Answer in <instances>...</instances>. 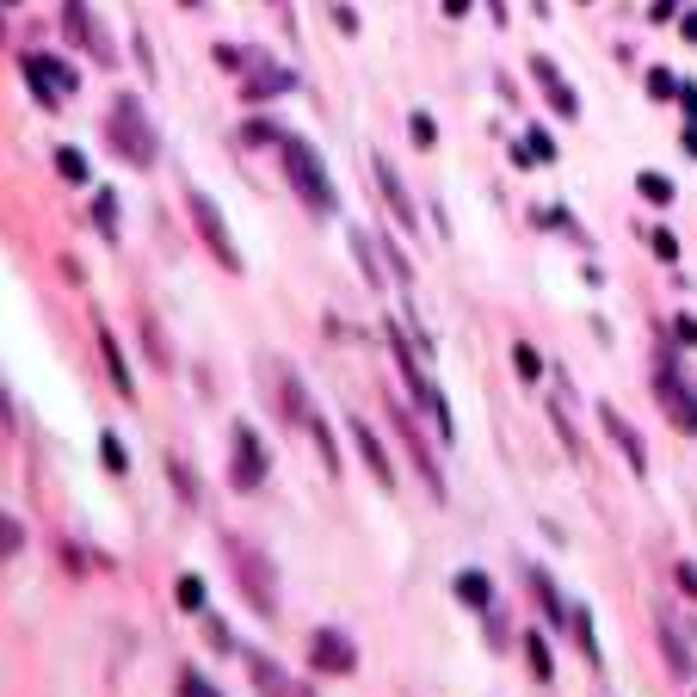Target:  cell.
Instances as JSON below:
<instances>
[{"label": "cell", "instance_id": "obj_8", "mask_svg": "<svg viewBox=\"0 0 697 697\" xmlns=\"http://www.w3.org/2000/svg\"><path fill=\"white\" fill-rule=\"evenodd\" d=\"M352 445H358V457H364V463H371L377 488H389V494H395V463H389V451L377 445V432L364 426V420H352Z\"/></svg>", "mask_w": 697, "mask_h": 697}, {"label": "cell", "instance_id": "obj_17", "mask_svg": "<svg viewBox=\"0 0 697 697\" xmlns=\"http://www.w3.org/2000/svg\"><path fill=\"white\" fill-rule=\"evenodd\" d=\"M19 549H25V525L13 512H0V556H19Z\"/></svg>", "mask_w": 697, "mask_h": 697}, {"label": "cell", "instance_id": "obj_6", "mask_svg": "<svg viewBox=\"0 0 697 697\" xmlns=\"http://www.w3.org/2000/svg\"><path fill=\"white\" fill-rule=\"evenodd\" d=\"M229 482L241 494H253L266 482V445H260V432L253 426H235V463H229Z\"/></svg>", "mask_w": 697, "mask_h": 697}, {"label": "cell", "instance_id": "obj_18", "mask_svg": "<svg viewBox=\"0 0 697 697\" xmlns=\"http://www.w3.org/2000/svg\"><path fill=\"white\" fill-rule=\"evenodd\" d=\"M93 223L118 241V198H112V192H99V198H93Z\"/></svg>", "mask_w": 697, "mask_h": 697}, {"label": "cell", "instance_id": "obj_14", "mask_svg": "<svg viewBox=\"0 0 697 697\" xmlns=\"http://www.w3.org/2000/svg\"><path fill=\"white\" fill-rule=\"evenodd\" d=\"M371 167H377V186H383V198H389V210H395V216H401V223H408V229H414V204H408V192H401V179H395V167H389L383 155H377Z\"/></svg>", "mask_w": 697, "mask_h": 697}, {"label": "cell", "instance_id": "obj_34", "mask_svg": "<svg viewBox=\"0 0 697 697\" xmlns=\"http://www.w3.org/2000/svg\"><path fill=\"white\" fill-rule=\"evenodd\" d=\"M0 7H19V0H0Z\"/></svg>", "mask_w": 697, "mask_h": 697}, {"label": "cell", "instance_id": "obj_33", "mask_svg": "<svg viewBox=\"0 0 697 697\" xmlns=\"http://www.w3.org/2000/svg\"><path fill=\"white\" fill-rule=\"evenodd\" d=\"M679 99H685V118H697V87H679Z\"/></svg>", "mask_w": 697, "mask_h": 697}, {"label": "cell", "instance_id": "obj_12", "mask_svg": "<svg viewBox=\"0 0 697 697\" xmlns=\"http://www.w3.org/2000/svg\"><path fill=\"white\" fill-rule=\"evenodd\" d=\"M531 75H537V81L549 87V105H556L562 118H574V112H580V99H574V87H568V81L556 75V62H543V56H537V62H531Z\"/></svg>", "mask_w": 697, "mask_h": 697}, {"label": "cell", "instance_id": "obj_15", "mask_svg": "<svg viewBox=\"0 0 697 697\" xmlns=\"http://www.w3.org/2000/svg\"><path fill=\"white\" fill-rule=\"evenodd\" d=\"M297 87V75H290V68H260V75L247 81V99L260 105V99H272V93H290Z\"/></svg>", "mask_w": 697, "mask_h": 697}, {"label": "cell", "instance_id": "obj_2", "mask_svg": "<svg viewBox=\"0 0 697 697\" xmlns=\"http://www.w3.org/2000/svg\"><path fill=\"white\" fill-rule=\"evenodd\" d=\"M105 130H112V142H118V155L130 161V167H155V130H149V118H142V105L124 93L118 105H112V118H105Z\"/></svg>", "mask_w": 697, "mask_h": 697}, {"label": "cell", "instance_id": "obj_1", "mask_svg": "<svg viewBox=\"0 0 697 697\" xmlns=\"http://www.w3.org/2000/svg\"><path fill=\"white\" fill-rule=\"evenodd\" d=\"M284 173H290V186L303 192V204L309 210H321V216H334V179H327V167H321V155L309 149L303 136H284Z\"/></svg>", "mask_w": 697, "mask_h": 697}, {"label": "cell", "instance_id": "obj_28", "mask_svg": "<svg viewBox=\"0 0 697 697\" xmlns=\"http://www.w3.org/2000/svg\"><path fill=\"white\" fill-rule=\"evenodd\" d=\"M667 660H673V667H679V673H691V654L679 648V636H673V630H667Z\"/></svg>", "mask_w": 697, "mask_h": 697}, {"label": "cell", "instance_id": "obj_29", "mask_svg": "<svg viewBox=\"0 0 697 697\" xmlns=\"http://www.w3.org/2000/svg\"><path fill=\"white\" fill-rule=\"evenodd\" d=\"M432 136H438V130H432V118H426V112H414V142H420V149H432Z\"/></svg>", "mask_w": 697, "mask_h": 697}, {"label": "cell", "instance_id": "obj_31", "mask_svg": "<svg viewBox=\"0 0 697 697\" xmlns=\"http://www.w3.org/2000/svg\"><path fill=\"white\" fill-rule=\"evenodd\" d=\"M648 93H679V87H673L667 68H654V75H648Z\"/></svg>", "mask_w": 697, "mask_h": 697}, {"label": "cell", "instance_id": "obj_21", "mask_svg": "<svg viewBox=\"0 0 697 697\" xmlns=\"http://www.w3.org/2000/svg\"><path fill=\"white\" fill-rule=\"evenodd\" d=\"M99 463H105V469H124V463H130V457H124V438L105 432V438H99Z\"/></svg>", "mask_w": 697, "mask_h": 697}, {"label": "cell", "instance_id": "obj_11", "mask_svg": "<svg viewBox=\"0 0 697 697\" xmlns=\"http://www.w3.org/2000/svg\"><path fill=\"white\" fill-rule=\"evenodd\" d=\"M247 673H253V685H260L266 697H297V685L284 679V667H278L272 654H247Z\"/></svg>", "mask_w": 697, "mask_h": 697}, {"label": "cell", "instance_id": "obj_5", "mask_svg": "<svg viewBox=\"0 0 697 697\" xmlns=\"http://www.w3.org/2000/svg\"><path fill=\"white\" fill-rule=\"evenodd\" d=\"M186 204H192V223H198V235L210 241V253H216L229 272H241V253H235V235H229V223H223V210H216L204 192H186Z\"/></svg>", "mask_w": 697, "mask_h": 697}, {"label": "cell", "instance_id": "obj_10", "mask_svg": "<svg viewBox=\"0 0 697 697\" xmlns=\"http://www.w3.org/2000/svg\"><path fill=\"white\" fill-rule=\"evenodd\" d=\"M99 358H105V371H112L118 395H124V401H136V377H130V364H124V346L112 340V327H99Z\"/></svg>", "mask_w": 697, "mask_h": 697}, {"label": "cell", "instance_id": "obj_19", "mask_svg": "<svg viewBox=\"0 0 697 697\" xmlns=\"http://www.w3.org/2000/svg\"><path fill=\"white\" fill-rule=\"evenodd\" d=\"M636 186H642V198H648V204H673V179H660V173H642Z\"/></svg>", "mask_w": 697, "mask_h": 697}, {"label": "cell", "instance_id": "obj_13", "mask_svg": "<svg viewBox=\"0 0 697 697\" xmlns=\"http://www.w3.org/2000/svg\"><path fill=\"white\" fill-rule=\"evenodd\" d=\"M451 586H457V599H463L469 611H494V580H488L482 568H463Z\"/></svg>", "mask_w": 697, "mask_h": 697}, {"label": "cell", "instance_id": "obj_22", "mask_svg": "<svg viewBox=\"0 0 697 697\" xmlns=\"http://www.w3.org/2000/svg\"><path fill=\"white\" fill-rule=\"evenodd\" d=\"M574 636H580V654H586V660H599V642H593V617H586V611H574Z\"/></svg>", "mask_w": 697, "mask_h": 697}, {"label": "cell", "instance_id": "obj_26", "mask_svg": "<svg viewBox=\"0 0 697 697\" xmlns=\"http://www.w3.org/2000/svg\"><path fill=\"white\" fill-rule=\"evenodd\" d=\"M512 364H519V377H525V383H537V371H543V358H537L531 346H512Z\"/></svg>", "mask_w": 697, "mask_h": 697}, {"label": "cell", "instance_id": "obj_16", "mask_svg": "<svg viewBox=\"0 0 697 697\" xmlns=\"http://www.w3.org/2000/svg\"><path fill=\"white\" fill-rule=\"evenodd\" d=\"M531 586H537V605H543L549 617H556V623H562V599H556V580H549L543 568H531Z\"/></svg>", "mask_w": 697, "mask_h": 697}, {"label": "cell", "instance_id": "obj_30", "mask_svg": "<svg viewBox=\"0 0 697 697\" xmlns=\"http://www.w3.org/2000/svg\"><path fill=\"white\" fill-rule=\"evenodd\" d=\"M679 586H685V599H697V562H679Z\"/></svg>", "mask_w": 697, "mask_h": 697}, {"label": "cell", "instance_id": "obj_20", "mask_svg": "<svg viewBox=\"0 0 697 697\" xmlns=\"http://www.w3.org/2000/svg\"><path fill=\"white\" fill-rule=\"evenodd\" d=\"M519 161H556V142H549L543 130H531V136H525V149H519Z\"/></svg>", "mask_w": 697, "mask_h": 697}, {"label": "cell", "instance_id": "obj_25", "mask_svg": "<svg viewBox=\"0 0 697 697\" xmlns=\"http://www.w3.org/2000/svg\"><path fill=\"white\" fill-rule=\"evenodd\" d=\"M179 605H186V611H204V580H198V574L179 580Z\"/></svg>", "mask_w": 697, "mask_h": 697}, {"label": "cell", "instance_id": "obj_4", "mask_svg": "<svg viewBox=\"0 0 697 697\" xmlns=\"http://www.w3.org/2000/svg\"><path fill=\"white\" fill-rule=\"evenodd\" d=\"M19 68H25L31 93H38V105H50V112H56V105H62L68 93H75V87H81V75H75V68H68L62 56H25Z\"/></svg>", "mask_w": 697, "mask_h": 697}, {"label": "cell", "instance_id": "obj_9", "mask_svg": "<svg viewBox=\"0 0 697 697\" xmlns=\"http://www.w3.org/2000/svg\"><path fill=\"white\" fill-rule=\"evenodd\" d=\"M599 420H605V432L617 438V451H623V457H630V469H642V463H648V451H642V432H636L630 420H623L617 408H599Z\"/></svg>", "mask_w": 697, "mask_h": 697}, {"label": "cell", "instance_id": "obj_24", "mask_svg": "<svg viewBox=\"0 0 697 697\" xmlns=\"http://www.w3.org/2000/svg\"><path fill=\"white\" fill-rule=\"evenodd\" d=\"M179 697H216V685H210L204 673H192V667H186V673H179Z\"/></svg>", "mask_w": 697, "mask_h": 697}, {"label": "cell", "instance_id": "obj_32", "mask_svg": "<svg viewBox=\"0 0 697 697\" xmlns=\"http://www.w3.org/2000/svg\"><path fill=\"white\" fill-rule=\"evenodd\" d=\"M679 340H691V346H697V315H679Z\"/></svg>", "mask_w": 697, "mask_h": 697}, {"label": "cell", "instance_id": "obj_3", "mask_svg": "<svg viewBox=\"0 0 697 697\" xmlns=\"http://www.w3.org/2000/svg\"><path fill=\"white\" fill-rule=\"evenodd\" d=\"M389 346H395V364H401V377H408V395L420 401V408H426L432 420H438V438H451L457 426H451V408H445V395H438V383L420 371V358L408 352V340H389Z\"/></svg>", "mask_w": 697, "mask_h": 697}, {"label": "cell", "instance_id": "obj_23", "mask_svg": "<svg viewBox=\"0 0 697 697\" xmlns=\"http://www.w3.org/2000/svg\"><path fill=\"white\" fill-rule=\"evenodd\" d=\"M525 654H531V673L537 679H549L556 667H549V648H543V636H525Z\"/></svg>", "mask_w": 697, "mask_h": 697}, {"label": "cell", "instance_id": "obj_7", "mask_svg": "<svg viewBox=\"0 0 697 697\" xmlns=\"http://www.w3.org/2000/svg\"><path fill=\"white\" fill-rule=\"evenodd\" d=\"M309 667H315V673H352V667H358L352 636H340V630H315V636H309Z\"/></svg>", "mask_w": 697, "mask_h": 697}, {"label": "cell", "instance_id": "obj_27", "mask_svg": "<svg viewBox=\"0 0 697 697\" xmlns=\"http://www.w3.org/2000/svg\"><path fill=\"white\" fill-rule=\"evenodd\" d=\"M56 167H62V179H75V186L87 179V161H81L75 149H62V155H56Z\"/></svg>", "mask_w": 697, "mask_h": 697}]
</instances>
